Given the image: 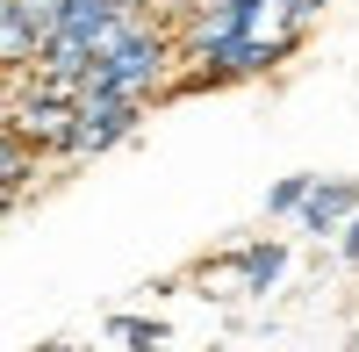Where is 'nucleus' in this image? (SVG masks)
<instances>
[{"label": "nucleus", "mask_w": 359, "mask_h": 352, "mask_svg": "<svg viewBox=\"0 0 359 352\" xmlns=\"http://www.w3.org/2000/svg\"><path fill=\"white\" fill-rule=\"evenodd\" d=\"M137 123H144V101H130V94H79V123H72L65 158H72V165H79V158H101V151H115L123 137H137Z\"/></svg>", "instance_id": "f257e3e1"}, {"label": "nucleus", "mask_w": 359, "mask_h": 352, "mask_svg": "<svg viewBox=\"0 0 359 352\" xmlns=\"http://www.w3.org/2000/svg\"><path fill=\"white\" fill-rule=\"evenodd\" d=\"M72 123H79V101H65V94H15V115H8V130L36 158H65Z\"/></svg>", "instance_id": "f03ea898"}, {"label": "nucleus", "mask_w": 359, "mask_h": 352, "mask_svg": "<svg viewBox=\"0 0 359 352\" xmlns=\"http://www.w3.org/2000/svg\"><path fill=\"white\" fill-rule=\"evenodd\" d=\"M352 216H359V180L352 172H316V187L302 201V230L309 238H338Z\"/></svg>", "instance_id": "7ed1b4c3"}, {"label": "nucleus", "mask_w": 359, "mask_h": 352, "mask_svg": "<svg viewBox=\"0 0 359 352\" xmlns=\"http://www.w3.org/2000/svg\"><path fill=\"white\" fill-rule=\"evenodd\" d=\"M280 273H287V245L280 238H259V245L237 252V280H245V295H273Z\"/></svg>", "instance_id": "20e7f679"}, {"label": "nucleus", "mask_w": 359, "mask_h": 352, "mask_svg": "<svg viewBox=\"0 0 359 352\" xmlns=\"http://www.w3.org/2000/svg\"><path fill=\"white\" fill-rule=\"evenodd\" d=\"M36 65V29L22 22L15 0H0V72H29Z\"/></svg>", "instance_id": "39448f33"}, {"label": "nucleus", "mask_w": 359, "mask_h": 352, "mask_svg": "<svg viewBox=\"0 0 359 352\" xmlns=\"http://www.w3.org/2000/svg\"><path fill=\"white\" fill-rule=\"evenodd\" d=\"M309 187H316V172H287V180H273V187H266V216H302Z\"/></svg>", "instance_id": "423d86ee"}, {"label": "nucleus", "mask_w": 359, "mask_h": 352, "mask_svg": "<svg viewBox=\"0 0 359 352\" xmlns=\"http://www.w3.org/2000/svg\"><path fill=\"white\" fill-rule=\"evenodd\" d=\"M323 8H331V0H280V29H287V36H294V43H302V36H309V29L323 22Z\"/></svg>", "instance_id": "0eeeda50"}, {"label": "nucleus", "mask_w": 359, "mask_h": 352, "mask_svg": "<svg viewBox=\"0 0 359 352\" xmlns=\"http://www.w3.org/2000/svg\"><path fill=\"white\" fill-rule=\"evenodd\" d=\"M338 259H345V266H352V273H359V216H352V223H345V230H338Z\"/></svg>", "instance_id": "6e6552de"}, {"label": "nucleus", "mask_w": 359, "mask_h": 352, "mask_svg": "<svg viewBox=\"0 0 359 352\" xmlns=\"http://www.w3.org/2000/svg\"><path fill=\"white\" fill-rule=\"evenodd\" d=\"M8 115H15V86H8V72H0V130H8Z\"/></svg>", "instance_id": "1a4fd4ad"}, {"label": "nucleus", "mask_w": 359, "mask_h": 352, "mask_svg": "<svg viewBox=\"0 0 359 352\" xmlns=\"http://www.w3.org/2000/svg\"><path fill=\"white\" fill-rule=\"evenodd\" d=\"M8 209H15V194H0V223H8Z\"/></svg>", "instance_id": "9d476101"}]
</instances>
